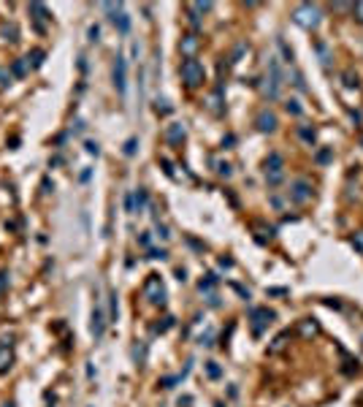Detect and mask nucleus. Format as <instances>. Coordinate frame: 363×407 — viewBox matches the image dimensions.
I'll return each instance as SVG.
<instances>
[{"instance_id":"nucleus-1","label":"nucleus","mask_w":363,"mask_h":407,"mask_svg":"<svg viewBox=\"0 0 363 407\" xmlns=\"http://www.w3.org/2000/svg\"><path fill=\"white\" fill-rule=\"evenodd\" d=\"M282 84H285V73H282V65H279V57H269V73L260 79L257 90L266 101H276L282 92Z\"/></svg>"},{"instance_id":"nucleus-2","label":"nucleus","mask_w":363,"mask_h":407,"mask_svg":"<svg viewBox=\"0 0 363 407\" xmlns=\"http://www.w3.org/2000/svg\"><path fill=\"white\" fill-rule=\"evenodd\" d=\"M293 22L304 27V30H317L322 22V11L317 3H301L293 8Z\"/></svg>"},{"instance_id":"nucleus-3","label":"nucleus","mask_w":363,"mask_h":407,"mask_svg":"<svg viewBox=\"0 0 363 407\" xmlns=\"http://www.w3.org/2000/svg\"><path fill=\"white\" fill-rule=\"evenodd\" d=\"M179 76H182V82H185V87L187 90H198L200 84L206 82V71H204V63L200 60H185L179 65Z\"/></svg>"},{"instance_id":"nucleus-4","label":"nucleus","mask_w":363,"mask_h":407,"mask_svg":"<svg viewBox=\"0 0 363 407\" xmlns=\"http://www.w3.org/2000/svg\"><path fill=\"white\" fill-rule=\"evenodd\" d=\"M263 174H266L269 187L282 185V179H285V158L279 152H269V158L263 160Z\"/></svg>"},{"instance_id":"nucleus-5","label":"nucleus","mask_w":363,"mask_h":407,"mask_svg":"<svg viewBox=\"0 0 363 407\" xmlns=\"http://www.w3.org/2000/svg\"><path fill=\"white\" fill-rule=\"evenodd\" d=\"M144 299L149 301V304H155V307H166L168 293H166V285H163V280H160V274H149V277H147V282H144Z\"/></svg>"},{"instance_id":"nucleus-6","label":"nucleus","mask_w":363,"mask_h":407,"mask_svg":"<svg viewBox=\"0 0 363 407\" xmlns=\"http://www.w3.org/2000/svg\"><path fill=\"white\" fill-rule=\"evenodd\" d=\"M288 198H290L293 204H298V206L309 204L312 198H314V185L309 182L307 177H298V179H293V182H290V190H288Z\"/></svg>"},{"instance_id":"nucleus-7","label":"nucleus","mask_w":363,"mask_h":407,"mask_svg":"<svg viewBox=\"0 0 363 407\" xmlns=\"http://www.w3.org/2000/svg\"><path fill=\"white\" fill-rule=\"evenodd\" d=\"M274 318H276L274 309H269V307H252V309H250V326H252V334L260 337L263 331L274 323Z\"/></svg>"},{"instance_id":"nucleus-8","label":"nucleus","mask_w":363,"mask_h":407,"mask_svg":"<svg viewBox=\"0 0 363 407\" xmlns=\"http://www.w3.org/2000/svg\"><path fill=\"white\" fill-rule=\"evenodd\" d=\"M204 106L209 109V114H214V117H223L225 114V84L219 82L217 87L209 92V98L204 101Z\"/></svg>"},{"instance_id":"nucleus-9","label":"nucleus","mask_w":363,"mask_h":407,"mask_svg":"<svg viewBox=\"0 0 363 407\" xmlns=\"http://www.w3.org/2000/svg\"><path fill=\"white\" fill-rule=\"evenodd\" d=\"M111 79H114V87H117L119 95H125V90H128V60L122 57V54H117V57H114Z\"/></svg>"},{"instance_id":"nucleus-10","label":"nucleus","mask_w":363,"mask_h":407,"mask_svg":"<svg viewBox=\"0 0 363 407\" xmlns=\"http://www.w3.org/2000/svg\"><path fill=\"white\" fill-rule=\"evenodd\" d=\"M276 125H279V120H276V114L271 109H260L255 117V128L260 130V133H274Z\"/></svg>"},{"instance_id":"nucleus-11","label":"nucleus","mask_w":363,"mask_h":407,"mask_svg":"<svg viewBox=\"0 0 363 407\" xmlns=\"http://www.w3.org/2000/svg\"><path fill=\"white\" fill-rule=\"evenodd\" d=\"M198 49H200V38H198V33H185V35H182V41H179V52H182V57H185V60H193L195 54H198Z\"/></svg>"},{"instance_id":"nucleus-12","label":"nucleus","mask_w":363,"mask_h":407,"mask_svg":"<svg viewBox=\"0 0 363 407\" xmlns=\"http://www.w3.org/2000/svg\"><path fill=\"white\" fill-rule=\"evenodd\" d=\"M106 315H103V309H100V304H95V309H92V323H90V331H92V337L95 339H100L103 334H106Z\"/></svg>"},{"instance_id":"nucleus-13","label":"nucleus","mask_w":363,"mask_h":407,"mask_svg":"<svg viewBox=\"0 0 363 407\" xmlns=\"http://www.w3.org/2000/svg\"><path fill=\"white\" fill-rule=\"evenodd\" d=\"M185 139H187V125L185 122H171V125H166V141L168 144H182Z\"/></svg>"},{"instance_id":"nucleus-14","label":"nucleus","mask_w":363,"mask_h":407,"mask_svg":"<svg viewBox=\"0 0 363 407\" xmlns=\"http://www.w3.org/2000/svg\"><path fill=\"white\" fill-rule=\"evenodd\" d=\"M295 331H298V337L312 339V337H317V334H320V323H317L314 318H301V320H298V326H295Z\"/></svg>"},{"instance_id":"nucleus-15","label":"nucleus","mask_w":363,"mask_h":407,"mask_svg":"<svg viewBox=\"0 0 363 407\" xmlns=\"http://www.w3.org/2000/svg\"><path fill=\"white\" fill-rule=\"evenodd\" d=\"M27 8H30V14H35V16H33V20H35V30H38V33H44V30H46L44 22H49V20H52V14L46 11V6H44V3H30Z\"/></svg>"},{"instance_id":"nucleus-16","label":"nucleus","mask_w":363,"mask_h":407,"mask_svg":"<svg viewBox=\"0 0 363 407\" xmlns=\"http://www.w3.org/2000/svg\"><path fill=\"white\" fill-rule=\"evenodd\" d=\"M252 231H255V239L260 242V244L271 242L274 236H276V228H274V225H266V223H260V220L252 223Z\"/></svg>"},{"instance_id":"nucleus-17","label":"nucleus","mask_w":363,"mask_h":407,"mask_svg":"<svg viewBox=\"0 0 363 407\" xmlns=\"http://www.w3.org/2000/svg\"><path fill=\"white\" fill-rule=\"evenodd\" d=\"M14 366V350L8 345H0V375H8Z\"/></svg>"},{"instance_id":"nucleus-18","label":"nucleus","mask_w":363,"mask_h":407,"mask_svg":"<svg viewBox=\"0 0 363 407\" xmlns=\"http://www.w3.org/2000/svg\"><path fill=\"white\" fill-rule=\"evenodd\" d=\"M247 52H250V44H247V41H236L233 49H231V54H228V63H231V65H238V63L244 60Z\"/></svg>"},{"instance_id":"nucleus-19","label":"nucleus","mask_w":363,"mask_h":407,"mask_svg":"<svg viewBox=\"0 0 363 407\" xmlns=\"http://www.w3.org/2000/svg\"><path fill=\"white\" fill-rule=\"evenodd\" d=\"M288 339H290V331H282V334H276V337H274V342L269 345V350H266V353H269V356L282 353V350L288 347Z\"/></svg>"},{"instance_id":"nucleus-20","label":"nucleus","mask_w":363,"mask_h":407,"mask_svg":"<svg viewBox=\"0 0 363 407\" xmlns=\"http://www.w3.org/2000/svg\"><path fill=\"white\" fill-rule=\"evenodd\" d=\"M314 52H317V57H320V65H322V68H331V60H333L331 46H328L326 41H317V44H314Z\"/></svg>"},{"instance_id":"nucleus-21","label":"nucleus","mask_w":363,"mask_h":407,"mask_svg":"<svg viewBox=\"0 0 363 407\" xmlns=\"http://www.w3.org/2000/svg\"><path fill=\"white\" fill-rule=\"evenodd\" d=\"M27 73H30V65H27L25 57H19V60L11 63V76H14V79H25Z\"/></svg>"},{"instance_id":"nucleus-22","label":"nucleus","mask_w":363,"mask_h":407,"mask_svg":"<svg viewBox=\"0 0 363 407\" xmlns=\"http://www.w3.org/2000/svg\"><path fill=\"white\" fill-rule=\"evenodd\" d=\"M217 282H219V277H217L214 272H209L206 277H204V280L198 282V290H200V293H214V288H217Z\"/></svg>"},{"instance_id":"nucleus-23","label":"nucleus","mask_w":363,"mask_h":407,"mask_svg":"<svg viewBox=\"0 0 363 407\" xmlns=\"http://www.w3.org/2000/svg\"><path fill=\"white\" fill-rule=\"evenodd\" d=\"M133 196H136V215H144L149 206V193L144 187H138V190H133Z\"/></svg>"},{"instance_id":"nucleus-24","label":"nucleus","mask_w":363,"mask_h":407,"mask_svg":"<svg viewBox=\"0 0 363 407\" xmlns=\"http://www.w3.org/2000/svg\"><path fill=\"white\" fill-rule=\"evenodd\" d=\"M0 35H3L8 44H16V41H19V27H16L14 22H6L3 27H0Z\"/></svg>"},{"instance_id":"nucleus-25","label":"nucleus","mask_w":363,"mask_h":407,"mask_svg":"<svg viewBox=\"0 0 363 407\" xmlns=\"http://www.w3.org/2000/svg\"><path fill=\"white\" fill-rule=\"evenodd\" d=\"M111 22H114V27H117V30H119L122 35H128V33H130V16H128L125 11H119Z\"/></svg>"},{"instance_id":"nucleus-26","label":"nucleus","mask_w":363,"mask_h":407,"mask_svg":"<svg viewBox=\"0 0 363 407\" xmlns=\"http://www.w3.org/2000/svg\"><path fill=\"white\" fill-rule=\"evenodd\" d=\"M44 57H46L44 49H30L25 60H27V65H30V68H41V65H44Z\"/></svg>"},{"instance_id":"nucleus-27","label":"nucleus","mask_w":363,"mask_h":407,"mask_svg":"<svg viewBox=\"0 0 363 407\" xmlns=\"http://www.w3.org/2000/svg\"><path fill=\"white\" fill-rule=\"evenodd\" d=\"M333 160V147H320L317 152H314V163L317 166H328Z\"/></svg>"},{"instance_id":"nucleus-28","label":"nucleus","mask_w":363,"mask_h":407,"mask_svg":"<svg viewBox=\"0 0 363 407\" xmlns=\"http://www.w3.org/2000/svg\"><path fill=\"white\" fill-rule=\"evenodd\" d=\"M133 361H136V366H144L147 364V342H136V345H133Z\"/></svg>"},{"instance_id":"nucleus-29","label":"nucleus","mask_w":363,"mask_h":407,"mask_svg":"<svg viewBox=\"0 0 363 407\" xmlns=\"http://www.w3.org/2000/svg\"><path fill=\"white\" fill-rule=\"evenodd\" d=\"M341 84H345L347 90H358V87H360V82H358V73L352 71V68H347L345 73H341Z\"/></svg>"},{"instance_id":"nucleus-30","label":"nucleus","mask_w":363,"mask_h":407,"mask_svg":"<svg viewBox=\"0 0 363 407\" xmlns=\"http://www.w3.org/2000/svg\"><path fill=\"white\" fill-rule=\"evenodd\" d=\"M298 136H301V141L304 144H314V139H317V133H314V128H309V125H298Z\"/></svg>"},{"instance_id":"nucleus-31","label":"nucleus","mask_w":363,"mask_h":407,"mask_svg":"<svg viewBox=\"0 0 363 407\" xmlns=\"http://www.w3.org/2000/svg\"><path fill=\"white\" fill-rule=\"evenodd\" d=\"M155 111H157L160 117H168L171 111H174V106H171L166 98H155Z\"/></svg>"},{"instance_id":"nucleus-32","label":"nucleus","mask_w":363,"mask_h":407,"mask_svg":"<svg viewBox=\"0 0 363 407\" xmlns=\"http://www.w3.org/2000/svg\"><path fill=\"white\" fill-rule=\"evenodd\" d=\"M185 11H187V22H190V25H193V33H195V30H198V27H200V14H198V11H195V8H193V6H190V3L185 6Z\"/></svg>"},{"instance_id":"nucleus-33","label":"nucleus","mask_w":363,"mask_h":407,"mask_svg":"<svg viewBox=\"0 0 363 407\" xmlns=\"http://www.w3.org/2000/svg\"><path fill=\"white\" fill-rule=\"evenodd\" d=\"M285 109H288V114H293V117H301L304 114V106H301L298 98H290L288 103H285Z\"/></svg>"},{"instance_id":"nucleus-34","label":"nucleus","mask_w":363,"mask_h":407,"mask_svg":"<svg viewBox=\"0 0 363 407\" xmlns=\"http://www.w3.org/2000/svg\"><path fill=\"white\" fill-rule=\"evenodd\" d=\"M276 46H279V49H282V57H285V63H293V60H295L293 49H290L288 44H285V38H282V35H279V38H276Z\"/></svg>"},{"instance_id":"nucleus-35","label":"nucleus","mask_w":363,"mask_h":407,"mask_svg":"<svg viewBox=\"0 0 363 407\" xmlns=\"http://www.w3.org/2000/svg\"><path fill=\"white\" fill-rule=\"evenodd\" d=\"M212 163H214V171H217L219 177H225V179H228V177L233 174V168H231V163H223V160H212Z\"/></svg>"},{"instance_id":"nucleus-36","label":"nucleus","mask_w":363,"mask_h":407,"mask_svg":"<svg viewBox=\"0 0 363 407\" xmlns=\"http://www.w3.org/2000/svg\"><path fill=\"white\" fill-rule=\"evenodd\" d=\"M179 383H182V375H168V377H160V380H157L160 388H174Z\"/></svg>"},{"instance_id":"nucleus-37","label":"nucleus","mask_w":363,"mask_h":407,"mask_svg":"<svg viewBox=\"0 0 363 407\" xmlns=\"http://www.w3.org/2000/svg\"><path fill=\"white\" fill-rule=\"evenodd\" d=\"M155 236H157V239H163V242H168V239H171V231H168V225H163L160 220H155Z\"/></svg>"},{"instance_id":"nucleus-38","label":"nucleus","mask_w":363,"mask_h":407,"mask_svg":"<svg viewBox=\"0 0 363 407\" xmlns=\"http://www.w3.org/2000/svg\"><path fill=\"white\" fill-rule=\"evenodd\" d=\"M171 326H174V318H168V315H166L163 320H160V323H155V328H152V331H155V334H166V331H168Z\"/></svg>"},{"instance_id":"nucleus-39","label":"nucleus","mask_w":363,"mask_h":407,"mask_svg":"<svg viewBox=\"0 0 363 407\" xmlns=\"http://www.w3.org/2000/svg\"><path fill=\"white\" fill-rule=\"evenodd\" d=\"M125 212L128 215H136V196H133V190L125 193Z\"/></svg>"},{"instance_id":"nucleus-40","label":"nucleus","mask_w":363,"mask_h":407,"mask_svg":"<svg viewBox=\"0 0 363 407\" xmlns=\"http://www.w3.org/2000/svg\"><path fill=\"white\" fill-rule=\"evenodd\" d=\"M136 147H138V139H136V136H130V139L125 141V147H122V152H125V155L130 158V155H136Z\"/></svg>"},{"instance_id":"nucleus-41","label":"nucleus","mask_w":363,"mask_h":407,"mask_svg":"<svg viewBox=\"0 0 363 407\" xmlns=\"http://www.w3.org/2000/svg\"><path fill=\"white\" fill-rule=\"evenodd\" d=\"M111 307H109V323H114L117 320V290H111Z\"/></svg>"},{"instance_id":"nucleus-42","label":"nucleus","mask_w":363,"mask_h":407,"mask_svg":"<svg viewBox=\"0 0 363 407\" xmlns=\"http://www.w3.org/2000/svg\"><path fill=\"white\" fill-rule=\"evenodd\" d=\"M147 258H152V261H166L168 253L160 250V247H149V255H147Z\"/></svg>"},{"instance_id":"nucleus-43","label":"nucleus","mask_w":363,"mask_h":407,"mask_svg":"<svg viewBox=\"0 0 363 407\" xmlns=\"http://www.w3.org/2000/svg\"><path fill=\"white\" fill-rule=\"evenodd\" d=\"M206 375L212 377V380H217V377L223 375V369H219V366H217L214 361H206Z\"/></svg>"},{"instance_id":"nucleus-44","label":"nucleus","mask_w":363,"mask_h":407,"mask_svg":"<svg viewBox=\"0 0 363 407\" xmlns=\"http://www.w3.org/2000/svg\"><path fill=\"white\" fill-rule=\"evenodd\" d=\"M11 82H14L11 71H8V68H0V87H8Z\"/></svg>"},{"instance_id":"nucleus-45","label":"nucleus","mask_w":363,"mask_h":407,"mask_svg":"<svg viewBox=\"0 0 363 407\" xmlns=\"http://www.w3.org/2000/svg\"><path fill=\"white\" fill-rule=\"evenodd\" d=\"M352 247H355V250L363 255V231H355V234H352Z\"/></svg>"},{"instance_id":"nucleus-46","label":"nucleus","mask_w":363,"mask_h":407,"mask_svg":"<svg viewBox=\"0 0 363 407\" xmlns=\"http://www.w3.org/2000/svg\"><path fill=\"white\" fill-rule=\"evenodd\" d=\"M352 16H355L358 25H363V0L360 3H352Z\"/></svg>"},{"instance_id":"nucleus-47","label":"nucleus","mask_w":363,"mask_h":407,"mask_svg":"<svg viewBox=\"0 0 363 407\" xmlns=\"http://www.w3.org/2000/svg\"><path fill=\"white\" fill-rule=\"evenodd\" d=\"M160 166H163V171H166V177H171V179H176V174H174V166H171V160H168V158H160Z\"/></svg>"},{"instance_id":"nucleus-48","label":"nucleus","mask_w":363,"mask_h":407,"mask_svg":"<svg viewBox=\"0 0 363 407\" xmlns=\"http://www.w3.org/2000/svg\"><path fill=\"white\" fill-rule=\"evenodd\" d=\"M84 149H87V155H95V158L100 155V147H98V141H84Z\"/></svg>"},{"instance_id":"nucleus-49","label":"nucleus","mask_w":363,"mask_h":407,"mask_svg":"<svg viewBox=\"0 0 363 407\" xmlns=\"http://www.w3.org/2000/svg\"><path fill=\"white\" fill-rule=\"evenodd\" d=\"M293 84H295V87H298L301 92H307V84H304V76H301L298 71H293Z\"/></svg>"},{"instance_id":"nucleus-50","label":"nucleus","mask_w":363,"mask_h":407,"mask_svg":"<svg viewBox=\"0 0 363 407\" xmlns=\"http://www.w3.org/2000/svg\"><path fill=\"white\" fill-rule=\"evenodd\" d=\"M87 38H90L92 44L100 38V27H98V25H90V30H87Z\"/></svg>"},{"instance_id":"nucleus-51","label":"nucleus","mask_w":363,"mask_h":407,"mask_svg":"<svg viewBox=\"0 0 363 407\" xmlns=\"http://www.w3.org/2000/svg\"><path fill=\"white\" fill-rule=\"evenodd\" d=\"M190 6H193L198 14H206V11H212V3H190Z\"/></svg>"},{"instance_id":"nucleus-52","label":"nucleus","mask_w":363,"mask_h":407,"mask_svg":"<svg viewBox=\"0 0 363 407\" xmlns=\"http://www.w3.org/2000/svg\"><path fill=\"white\" fill-rule=\"evenodd\" d=\"M212 337H214L212 331H206V334H200V345H204V347H212Z\"/></svg>"},{"instance_id":"nucleus-53","label":"nucleus","mask_w":363,"mask_h":407,"mask_svg":"<svg viewBox=\"0 0 363 407\" xmlns=\"http://www.w3.org/2000/svg\"><path fill=\"white\" fill-rule=\"evenodd\" d=\"M138 244H141V247H147V250H149V244H152V236H149V234H141V236H138Z\"/></svg>"},{"instance_id":"nucleus-54","label":"nucleus","mask_w":363,"mask_h":407,"mask_svg":"<svg viewBox=\"0 0 363 407\" xmlns=\"http://www.w3.org/2000/svg\"><path fill=\"white\" fill-rule=\"evenodd\" d=\"M333 11H352V3H333Z\"/></svg>"},{"instance_id":"nucleus-55","label":"nucleus","mask_w":363,"mask_h":407,"mask_svg":"<svg viewBox=\"0 0 363 407\" xmlns=\"http://www.w3.org/2000/svg\"><path fill=\"white\" fill-rule=\"evenodd\" d=\"M206 299H209V307H219V296H217V293H206Z\"/></svg>"},{"instance_id":"nucleus-56","label":"nucleus","mask_w":363,"mask_h":407,"mask_svg":"<svg viewBox=\"0 0 363 407\" xmlns=\"http://www.w3.org/2000/svg\"><path fill=\"white\" fill-rule=\"evenodd\" d=\"M6 285H8V274H6V272H0V293L6 290Z\"/></svg>"},{"instance_id":"nucleus-57","label":"nucleus","mask_w":363,"mask_h":407,"mask_svg":"<svg viewBox=\"0 0 363 407\" xmlns=\"http://www.w3.org/2000/svg\"><path fill=\"white\" fill-rule=\"evenodd\" d=\"M285 293H288L285 288H271V290H269V296H285Z\"/></svg>"},{"instance_id":"nucleus-58","label":"nucleus","mask_w":363,"mask_h":407,"mask_svg":"<svg viewBox=\"0 0 363 407\" xmlns=\"http://www.w3.org/2000/svg\"><path fill=\"white\" fill-rule=\"evenodd\" d=\"M233 141H236V136H231V133H228V136L223 139V147L228 149V147H231V144H233Z\"/></svg>"},{"instance_id":"nucleus-59","label":"nucleus","mask_w":363,"mask_h":407,"mask_svg":"<svg viewBox=\"0 0 363 407\" xmlns=\"http://www.w3.org/2000/svg\"><path fill=\"white\" fill-rule=\"evenodd\" d=\"M176 280L185 282V280H187V272H185V269H176Z\"/></svg>"},{"instance_id":"nucleus-60","label":"nucleus","mask_w":363,"mask_h":407,"mask_svg":"<svg viewBox=\"0 0 363 407\" xmlns=\"http://www.w3.org/2000/svg\"><path fill=\"white\" fill-rule=\"evenodd\" d=\"M60 163H63V158H60V155H54V158L49 160V166H60Z\"/></svg>"},{"instance_id":"nucleus-61","label":"nucleus","mask_w":363,"mask_h":407,"mask_svg":"<svg viewBox=\"0 0 363 407\" xmlns=\"http://www.w3.org/2000/svg\"><path fill=\"white\" fill-rule=\"evenodd\" d=\"M87 377H90V380L95 377V366H92V364H87Z\"/></svg>"},{"instance_id":"nucleus-62","label":"nucleus","mask_w":363,"mask_h":407,"mask_svg":"<svg viewBox=\"0 0 363 407\" xmlns=\"http://www.w3.org/2000/svg\"><path fill=\"white\" fill-rule=\"evenodd\" d=\"M0 407H16V404H14V402H3V404H0Z\"/></svg>"},{"instance_id":"nucleus-63","label":"nucleus","mask_w":363,"mask_h":407,"mask_svg":"<svg viewBox=\"0 0 363 407\" xmlns=\"http://www.w3.org/2000/svg\"><path fill=\"white\" fill-rule=\"evenodd\" d=\"M358 144H360V147H363V133H360V136H358Z\"/></svg>"}]
</instances>
